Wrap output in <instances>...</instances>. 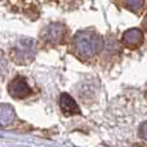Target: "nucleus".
Instances as JSON below:
<instances>
[{
    "instance_id": "3",
    "label": "nucleus",
    "mask_w": 147,
    "mask_h": 147,
    "mask_svg": "<svg viewBox=\"0 0 147 147\" xmlns=\"http://www.w3.org/2000/svg\"><path fill=\"white\" fill-rule=\"evenodd\" d=\"M66 28L61 25V23H53V25L48 26L45 30L43 31L41 38L49 44H58L62 41L65 35Z\"/></svg>"
},
{
    "instance_id": "4",
    "label": "nucleus",
    "mask_w": 147,
    "mask_h": 147,
    "mask_svg": "<svg viewBox=\"0 0 147 147\" xmlns=\"http://www.w3.org/2000/svg\"><path fill=\"white\" fill-rule=\"evenodd\" d=\"M9 93L16 98H26L31 94V89L23 78H17L9 84Z\"/></svg>"
},
{
    "instance_id": "1",
    "label": "nucleus",
    "mask_w": 147,
    "mask_h": 147,
    "mask_svg": "<svg viewBox=\"0 0 147 147\" xmlns=\"http://www.w3.org/2000/svg\"><path fill=\"white\" fill-rule=\"evenodd\" d=\"M76 52L81 57H92L99 48V39L90 32H80L75 38Z\"/></svg>"
},
{
    "instance_id": "7",
    "label": "nucleus",
    "mask_w": 147,
    "mask_h": 147,
    "mask_svg": "<svg viewBox=\"0 0 147 147\" xmlns=\"http://www.w3.org/2000/svg\"><path fill=\"white\" fill-rule=\"evenodd\" d=\"M4 69H5V59H4V57H3L1 52H0V72L4 71Z\"/></svg>"
},
{
    "instance_id": "2",
    "label": "nucleus",
    "mask_w": 147,
    "mask_h": 147,
    "mask_svg": "<svg viewBox=\"0 0 147 147\" xmlns=\"http://www.w3.org/2000/svg\"><path fill=\"white\" fill-rule=\"evenodd\" d=\"M35 56V41L30 38H23L16 43L13 48V58L18 63H27Z\"/></svg>"
},
{
    "instance_id": "6",
    "label": "nucleus",
    "mask_w": 147,
    "mask_h": 147,
    "mask_svg": "<svg viewBox=\"0 0 147 147\" xmlns=\"http://www.w3.org/2000/svg\"><path fill=\"white\" fill-rule=\"evenodd\" d=\"M59 103H61L62 112H63L65 115H67V116H71V115H75V114H79V112H80L76 102L74 101L69 94H62Z\"/></svg>"
},
{
    "instance_id": "5",
    "label": "nucleus",
    "mask_w": 147,
    "mask_h": 147,
    "mask_svg": "<svg viewBox=\"0 0 147 147\" xmlns=\"http://www.w3.org/2000/svg\"><path fill=\"white\" fill-rule=\"evenodd\" d=\"M16 119V112L10 105H0V128L9 127Z\"/></svg>"
}]
</instances>
